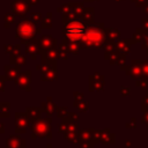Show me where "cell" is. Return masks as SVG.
<instances>
[{"label":"cell","instance_id":"obj_6","mask_svg":"<svg viewBox=\"0 0 148 148\" xmlns=\"http://www.w3.org/2000/svg\"><path fill=\"white\" fill-rule=\"evenodd\" d=\"M25 52L27 54L30 56V58L34 60L36 59L37 54H40V45H39V40L37 39H30L27 45H25Z\"/></svg>","mask_w":148,"mask_h":148},{"label":"cell","instance_id":"obj_29","mask_svg":"<svg viewBox=\"0 0 148 148\" xmlns=\"http://www.w3.org/2000/svg\"><path fill=\"white\" fill-rule=\"evenodd\" d=\"M27 2L30 6H34V5H37V2H39V0H27Z\"/></svg>","mask_w":148,"mask_h":148},{"label":"cell","instance_id":"obj_22","mask_svg":"<svg viewBox=\"0 0 148 148\" xmlns=\"http://www.w3.org/2000/svg\"><path fill=\"white\" fill-rule=\"evenodd\" d=\"M57 116L59 118H62V117H67L68 116V111L66 108H57Z\"/></svg>","mask_w":148,"mask_h":148},{"label":"cell","instance_id":"obj_12","mask_svg":"<svg viewBox=\"0 0 148 148\" xmlns=\"http://www.w3.org/2000/svg\"><path fill=\"white\" fill-rule=\"evenodd\" d=\"M57 67V60H42V64L36 66V69L40 71L42 73L47 72L49 69Z\"/></svg>","mask_w":148,"mask_h":148},{"label":"cell","instance_id":"obj_2","mask_svg":"<svg viewBox=\"0 0 148 148\" xmlns=\"http://www.w3.org/2000/svg\"><path fill=\"white\" fill-rule=\"evenodd\" d=\"M51 121H52L51 117H49L47 119L38 118V119H35V120H30L29 127L32 131L31 139H36V136H38V138L47 136V139H52V135H51Z\"/></svg>","mask_w":148,"mask_h":148},{"label":"cell","instance_id":"obj_17","mask_svg":"<svg viewBox=\"0 0 148 148\" xmlns=\"http://www.w3.org/2000/svg\"><path fill=\"white\" fill-rule=\"evenodd\" d=\"M83 18V21H86L87 23H91L94 20V9L92 8H84L83 14L81 16Z\"/></svg>","mask_w":148,"mask_h":148},{"label":"cell","instance_id":"obj_9","mask_svg":"<svg viewBox=\"0 0 148 148\" xmlns=\"http://www.w3.org/2000/svg\"><path fill=\"white\" fill-rule=\"evenodd\" d=\"M5 76L7 80L12 81L15 80L16 76L20 74V65H6L5 67Z\"/></svg>","mask_w":148,"mask_h":148},{"label":"cell","instance_id":"obj_14","mask_svg":"<svg viewBox=\"0 0 148 148\" xmlns=\"http://www.w3.org/2000/svg\"><path fill=\"white\" fill-rule=\"evenodd\" d=\"M42 80L43 81H54L57 80V67H53L49 69L47 72L42 73Z\"/></svg>","mask_w":148,"mask_h":148},{"label":"cell","instance_id":"obj_20","mask_svg":"<svg viewBox=\"0 0 148 148\" xmlns=\"http://www.w3.org/2000/svg\"><path fill=\"white\" fill-rule=\"evenodd\" d=\"M15 16L16 15L13 13H8L5 15V28H9L10 24L15 22Z\"/></svg>","mask_w":148,"mask_h":148},{"label":"cell","instance_id":"obj_5","mask_svg":"<svg viewBox=\"0 0 148 148\" xmlns=\"http://www.w3.org/2000/svg\"><path fill=\"white\" fill-rule=\"evenodd\" d=\"M30 75H31L30 71H27V72H24V73H20V74L16 76V79L14 80L15 86L18 87L21 90L30 91V90H31V89H30V81H31Z\"/></svg>","mask_w":148,"mask_h":148},{"label":"cell","instance_id":"obj_27","mask_svg":"<svg viewBox=\"0 0 148 148\" xmlns=\"http://www.w3.org/2000/svg\"><path fill=\"white\" fill-rule=\"evenodd\" d=\"M5 50H6V53H12L13 50H14V46H13V45H8V44H6V45H5Z\"/></svg>","mask_w":148,"mask_h":148},{"label":"cell","instance_id":"obj_13","mask_svg":"<svg viewBox=\"0 0 148 148\" xmlns=\"http://www.w3.org/2000/svg\"><path fill=\"white\" fill-rule=\"evenodd\" d=\"M25 112H27L30 120H35V119L40 118V114H42L43 110H42V108L40 109L39 108H27Z\"/></svg>","mask_w":148,"mask_h":148},{"label":"cell","instance_id":"obj_19","mask_svg":"<svg viewBox=\"0 0 148 148\" xmlns=\"http://www.w3.org/2000/svg\"><path fill=\"white\" fill-rule=\"evenodd\" d=\"M52 27V13H47L46 17L42 20V28L50 29Z\"/></svg>","mask_w":148,"mask_h":148},{"label":"cell","instance_id":"obj_28","mask_svg":"<svg viewBox=\"0 0 148 148\" xmlns=\"http://www.w3.org/2000/svg\"><path fill=\"white\" fill-rule=\"evenodd\" d=\"M74 97H75L74 101H81L82 97H83V94H81V92H74Z\"/></svg>","mask_w":148,"mask_h":148},{"label":"cell","instance_id":"obj_25","mask_svg":"<svg viewBox=\"0 0 148 148\" xmlns=\"http://www.w3.org/2000/svg\"><path fill=\"white\" fill-rule=\"evenodd\" d=\"M6 80H7V79H6L5 75L0 76V91H3V90H5V81H6Z\"/></svg>","mask_w":148,"mask_h":148},{"label":"cell","instance_id":"obj_18","mask_svg":"<svg viewBox=\"0 0 148 148\" xmlns=\"http://www.w3.org/2000/svg\"><path fill=\"white\" fill-rule=\"evenodd\" d=\"M90 132H91V130H81V131H79L77 134H79L80 141H89V140H91L92 134H90Z\"/></svg>","mask_w":148,"mask_h":148},{"label":"cell","instance_id":"obj_7","mask_svg":"<svg viewBox=\"0 0 148 148\" xmlns=\"http://www.w3.org/2000/svg\"><path fill=\"white\" fill-rule=\"evenodd\" d=\"M7 148H25V140L21 139L18 135H12L6 140Z\"/></svg>","mask_w":148,"mask_h":148},{"label":"cell","instance_id":"obj_8","mask_svg":"<svg viewBox=\"0 0 148 148\" xmlns=\"http://www.w3.org/2000/svg\"><path fill=\"white\" fill-rule=\"evenodd\" d=\"M39 45H40V50H49V49L57 47L58 43H57L56 38H53L50 35H46L39 39Z\"/></svg>","mask_w":148,"mask_h":148},{"label":"cell","instance_id":"obj_3","mask_svg":"<svg viewBox=\"0 0 148 148\" xmlns=\"http://www.w3.org/2000/svg\"><path fill=\"white\" fill-rule=\"evenodd\" d=\"M30 12V5L27 0H14L12 2V13L18 17H24Z\"/></svg>","mask_w":148,"mask_h":148},{"label":"cell","instance_id":"obj_21","mask_svg":"<svg viewBox=\"0 0 148 148\" xmlns=\"http://www.w3.org/2000/svg\"><path fill=\"white\" fill-rule=\"evenodd\" d=\"M74 106L77 108L80 111H87L88 110V103L81 101H74Z\"/></svg>","mask_w":148,"mask_h":148},{"label":"cell","instance_id":"obj_26","mask_svg":"<svg viewBox=\"0 0 148 148\" xmlns=\"http://www.w3.org/2000/svg\"><path fill=\"white\" fill-rule=\"evenodd\" d=\"M10 54H13V56H20V44H17V45L14 46V50H13V52Z\"/></svg>","mask_w":148,"mask_h":148},{"label":"cell","instance_id":"obj_10","mask_svg":"<svg viewBox=\"0 0 148 148\" xmlns=\"http://www.w3.org/2000/svg\"><path fill=\"white\" fill-rule=\"evenodd\" d=\"M42 60H57L59 58V50L57 47L49 50H40Z\"/></svg>","mask_w":148,"mask_h":148},{"label":"cell","instance_id":"obj_31","mask_svg":"<svg viewBox=\"0 0 148 148\" xmlns=\"http://www.w3.org/2000/svg\"><path fill=\"white\" fill-rule=\"evenodd\" d=\"M47 148H52V147H51V145H47Z\"/></svg>","mask_w":148,"mask_h":148},{"label":"cell","instance_id":"obj_30","mask_svg":"<svg viewBox=\"0 0 148 148\" xmlns=\"http://www.w3.org/2000/svg\"><path fill=\"white\" fill-rule=\"evenodd\" d=\"M3 132H5V125H3L2 123H0V133L2 134Z\"/></svg>","mask_w":148,"mask_h":148},{"label":"cell","instance_id":"obj_11","mask_svg":"<svg viewBox=\"0 0 148 148\" xmlns=\"http://www.w3.org/2000/svg\"><path fill=\"white\" fill-rule=\"evenodd\" d=\"M42 110L47 114V116H52L54 113V111L57 110V105L52 102L51 97H49L46 99V102H43L42 103Z\"/></svg>","mask_w":148,"mask_h":148},{"label":"cell","instance_id":"obj_15","mask_svg":"<svg viewBox=\"0 0 148 148\" xmlns=\"http://www.w3.org/2000/svg\"><path fill=\"white\" fill-rule=\"evenodd\" d=\"M64 138L69 141V142H74V143H80V139H79V134L76 133V131H67L64 133Z\"/></svg>","mask_w":148,"mask_h":148},{"label":"cell","instance_id":"obj_16","mask_svg":"<svg viewBox=\"0 0 148 148\" xmlns=\"http://www.w3.org/2000/svg\"><path fill=\"white\" fill-rule=\"evenodd\" d=\"M9 112H10V103L1 102L0 103V117L2 118L9 117Z\"/></svg>","mask_w":148,"mask_h":148},{"label":"cell","instance_id":"obj_24","mask_svg":"<svg viewBox=\"0 0 148 148\" xmlns=\"http://www.w3.org/2000/svg\"><path fill=\"white\" fill-rule=\"evenodd\" d=\"M58 50H59V58L65 60V59L67 58V51H66L65 49H62L61 46H59V49H58Z\"/></svg>","mask_w":148,"mask_h":148},{"label":"cell","instance_id":"obj_32","mask_svg":"<svg viewBox=\"0 0 148 148\" xmlns=\"http://www.w3.org/2000/svg\"><path fill=\"white\" fill-rule=\"evenodd\" d=\"M86 1H92V0H86Z\"/></svg>","mask_w":148,"mask_h":148},{"label":"cell","instance_id":"obj_4","mask_svg":"<svg viewBox=\"0 0 148 148\" xmlns=\"http://www.w3.org/2000/svg\"><path fill=\"white\" fill-rule=\"evenodd\" d=\"M30 125V119L27 113L17 112L15 113V132L16 134H22L25 132L27 126Z\"/></svg>","mask_w":148,"mask_h":148},{"label":"cell","instance_id":"obj_23","mask_svg":"<svg viewBox=\"0 0 148 148\" xmlns=\"http://www.w3.org/2000/svg\"><path fill=\"white\" fill-rule=\"evenodd\" d=\"M31 20L35 22V23H39V22H42V15H40V13H32L31 14Z\"/></svg>","mask_w":148,"mask_h":148},{"label":"cell","instance_id":"obj_1","mask_svg":"<svg viewBox=\"0 0 148 148\" xmlns=\"http://www.w3.org/2000/svg\"><path fill=\"white\" fill-rule=\"evenodd\" d=\"M36 34H40V28H37L32 20H23L16 24L15 37L20 39L21 44H25L32 39Z\"/></svg>","mask_w":148,"mask_h":148}]
</instances>
